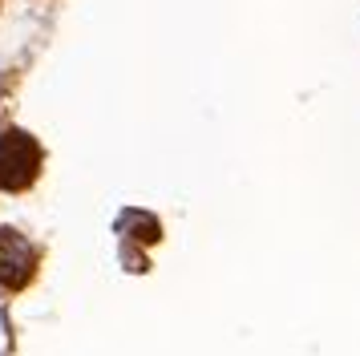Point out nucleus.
I'll return each mask as SVG.
<instances>
[{"mask_svg": "<svg viewBox=\"0 0 360 356\" xmlns=\"http://www.w3.org/2000/svg\"><path fill=\"white\" fill-rule=\"evenodd\" d=\"M41 170V146L25 129H4L0 134V186L4 191H25Z\"/></svg>", "mask_w": 360, "mask_h": 356, "instance_id": "1", "label": "nucleus"}, {"mask_svg": "<svg viewBox=\"0 0 360 356\" xmlns=\"http://www.w3.org/2000/svg\"><path fill=\"white\" fill-rule=\"evenodd\" d=\"M37 267V251L25 235L0 231V288H25Z\"/></svg>", "mask_w": 360, "mask_h": 356, "instance_id": "2", "label": "nucleus"}]
</instances>
